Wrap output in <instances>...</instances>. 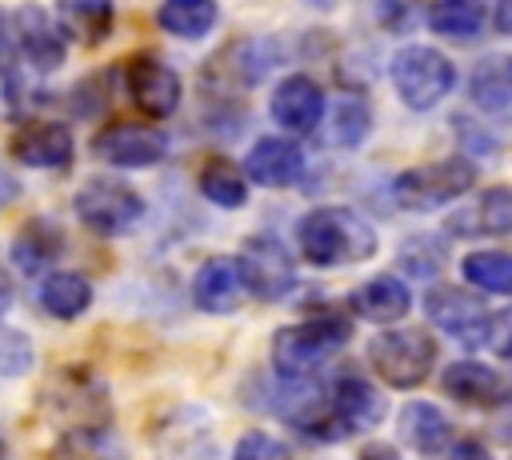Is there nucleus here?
Segmentation results:
<instances>
[{"mask_svg": "<svg viewBox=\"0 0 512 460\" xmlns=\"http://www.w3.org/2000/svg\"><path fill=\"white\" fill-rule=\"evenodd\" d=\"M300 172H304V148L296 140H284V136L256 140L248 160H244V176L252 184H264V188H288L300 180Z\"/></svg>", "mask_w": 512, "mask_h": 460, "instance_id": "17", "label": "nucleus"}, {"mask_svg": "<svg viewBox=\"0 0 512 460\" xmlns=\"http://www.w3.org/2000/svg\"><path fill=\"white\" fill-rule=\"evenodd\" d=\"M468 4H484V0H468Z\"/></svg>", "mask_w": 512, "mask_h": 460, "instance_id": "44", "label": "nucleus"}, {"mask_svg": "<svg viewBox=\"0 0 512 460\" xmlns=\"http://www.w3.org/2000/svg\"><path fill=\"white\" fill-rule=\"evenodd\" d=\"M200 192H204L212 204H220V208H240V204L248 200V180H244V172H240L232 160L212 156V160L200 168Z\"/></svg>", "mask_w": 512, "mask_h": 460, "instance_id": "30", "label": "nucleus"}, {"mask_svg": "<svg viewBox=\"0 0 512 460\" xmlns=\"http://www.w3.org/2000/svg\"><path fill=\"white\" fill-rule=\"evenodd\" d=\"M240 296H244V280H240L236 256H212V260H204L196 268V276H192V304L200 312H212V316L236 312Z\"/></svg>", "mask_w": 512, "mask_h": 460, "instance_id": "18", "label": "nucleus"}, {"mask_svg": "<svg viewBox=\"0 0 512 460\" xmlns=\"http://www.w3.org/2000/svg\"><path fill=\"white\" fill-rule=\"evenodd\" d=\"M92 152L104 164H116V168H152V164H160L168 156V136L160 128H152V124L116 120V124L96 132Z\"/></svg>", "mask_w": 512, "mask_h": 460, "instance_id": "9", "label": "nucleus"}, {"mask_svg": "<svg viewBox=\"0 0 512 460\" xmlns=\"http://www.w3.org/2000/svg\"><path fill=\"white\" fill-rule=\"evenodd\" d=\"M220 20V8L216 0H164L156 8V24L168 32V36H180V40H200L216 28Z\"/></svg>", "mask_w": 512, "mask_h": 460, "instance_id": "26", "label": "nucleus"}, {"mask_svg": "<svg viewBox=\"0 0 512 460\" xmlns=\"http://www.w3.org/2000/svg\"><path fill=\"white\" fill-rule=\"evenodd\" d=\"M44 412L64 428H104L112 424L108 412V392L88 368H64L48 388H44Z\"/></svg>", "mask_w": 512, "mask_h": 460, "instance_id": "6", "label": "nucleus"}, {"mask_svg": "<svg viewBox=\"0 0 512 460\" xmlns=\"http://www.w3.org/2000/svg\"><path fill=\"white\" fill-rule=\"evenodd\" d=\"M72 208H76L80 224L96 236H124L144 220V196L136 188H128L124 180H108V176L84 180Z\"/></svg>", "mask_w": 512, "mask_h": 460, "instance_id": "5", "label": "nucleus"}, {"mask_svg": "<svg viewBox=\"0 0 512 460\" xmlns=\"http://www.w3.org/2000/svg\"><path fill=\"white\" fill-rule=\"evenodd\" d=\"M328 408H332V420H336L340 436L368 432V428H376L384 420V396L356 372H344L328 388Z\"/></svg>", "mask_w": 512, "mask_h": 460, "instance_id": "13", "label": "nucleus"}, {"mask_svg": "<svg viewBox=\"0 0 512 460\" xmlns=\"http://www.w3.org/2000/svg\"><path fill=\"white\" fill-rule=\"evenodd\" d=\"M360 460H404L396 444H364L360 448Z\"/></svg>", "mask_w": 512, "mask_h": 460, "instance_id": "39", "label": "nucleus"}, {"mask_svg": "<svg viewBox=\"0 0 512 460\" xmlns=\"http://www.w3.org/2000/svg\"><path fill=\"white\" fill-rule=\"evenodd\" d=\"M424 312H428V320H432L440 332H448L452 340H460V344H468V348L488 344V324H492V316H488V308H484L480 296H472V292H464V288H432V292L424 296Z\"/></svg>", "mask_w": 512, "mask_h": 460, "instance_id": "10", "label": "nucleus"}, {"mask_svg": "<svg viewBox=\"0 0 512 460\" xmlns=\"http://www.w3.org/2000/svg\"><path fill=\"white\" fill-rule=\"evenodd\" d=\"M4 456H8V448H4V436H0V460H4Z\"/></svg>", "mask_w": 512, "mask_h": 460, "instance_id": "43", "label": "nucleus"}, {"mask_svg": "<svg viewBox=\"0 0 512 460\" xmlns=\"http://www.w3.org/2000/svg\"><path fill=\"white\" fill-rule=\"evenodd\" d=\"M392 84H396V96L412 108V112H424L432 104H440L452 84H456V64L428 48V44H408L396 52L392 60Z\"/></svg>", "mask_w": 512, "mask_h": 460, "instance_id": "4", "label": "nucleus"}, {"mask_svg": "<svg viewBox=\"0 0 512 460\" xmlns=\"http://www.w3.org/2000/svg\"><path fill=\"white\" fill-rule=\"evenodd\" d=\"M92 296H96L92 280L80 272H48L40 280V292H36L40 308L56 320H80L92 308Z\"/></svg>", "mask_w": 512, "mask_h": 460, "instance_id": "24", "label": "nucleus"}, {"mask_svg": "<svg viewBox=\"0 0 512 460\" xmlns=\"http://www.w3.org/2000/svg\"><path fill=\"white\" fill-rule=\"evenodd\" d=\"M60 252H64V236H60V228H56L52 220H44V216L28 220V224L16 232V240H12V264H16L20 276H44V272L60 260Z\"/></svg>", "mask_w": 512, "mask_h": 460, "instance_id": "22", "label": "nucleus"}, {"mask_svg": "<svg viewBox=\"0 0 512 460\" xmlns=\"http://www.w3.org/2000/svg\"><path fill=\"white\" fill-rule=\"evenodd\" d=\"M452 460H492V452L480 440H460L452 444Z\"/></svg>", "mask_w": 512, "mask_h": 460, "instance_id": "38", "label": "nucleus"}, {"mask_svg": "<svg viewBox=\"0 0 512 460\" xmlns=\"http://www.w3.org/2000/svg\"><path fill=\"white\" fill-rule=\"evenodd\" d=\"M12 308V280L0 272V320H4V312Z\"/></svg>", "mask_w": 512, "mask_h": 460, "instance_id": "42", "label": "nucleus"}, {"mask_svg": "<svg viewBox=\"0 0 512 460\" xmlns=\"http://www.w3.org/2000/svg\"><path fill=\"white\" fill-rule=\"evenodd\" d=\"M52 460H128V448H124V440L116 436L112 424L76 428V432L60 436V444L52 448Z\"/></svg>", "mask_w": 512, "mask_h": 460, "instance_id": "28", "label": "nucleus"}, {"mask_svg": "<svg viewBox=\"0 0 512 460\" xmlns=\"http://www.w3.org/2000/svg\"><path fill=\"white\" fill-rule=\"evenodd\" d=\"M348 308L368 324H396L412 308V292L400 276H372L348 292Z\"/></svg>", "mask_w": 512, "mask_h": 460, "instance_id": "20", "label": "nucleus"}, {"mask_svg": "<svg viewBox=\"0 0 512 460\" xmlns=\"http://www.w3.org/2000/svg\"><path fill=\"white\" fill-rule=\"evenodd\" d=\"M348 340H352V320L344 312H316L308 320L272 332V368L280 372V380L312 376Z\"/></svg>", "mask_w": 512, "mask_h": 460, "instance_id": "2", "label": "nucleus"}, {"mask_svg": "<svg viewBox=\"0 0 512 460\" xmlns=\"http://www.w3.org/2000/svg\"><path fill=\"white\" fill-rule=\"evenodd\" d=\"M16 196H20V184H16V180H12V172L0 164V208H4V204H12Z\"/></svg>", "mask_w": 512, "mask_h": 460, "instance_id": "40", "label": "nucleus"}, {"mask_svg": "<svg viewBox=\"0 0 512 460\" xmlns=\"http://www.w3.org/2000/svg\"><path fill=\"white\" fill-rule=\"evenodd\" d=\"M372 128V116H368V104L360 96H340L336 108H332V140L340 148H360L364 136Z\"/></svg>", "mask_w": 512, "mask_h": 460, "instance_id": "32", "label": "nucleus"}, {"mask_svg": "<svg viewBox=\"0 0 512 460\" xmlns=\"http://www.w3.org/2000/svg\"><path fill=\"white\" fill-rule=\"evenodd\" d=\"M268 112L272 120L292 132V136H304L320 124L324 116V92L312 76H284L276 88H272V100H268Z\"/></svg>", "mask_w": 512, "mask_h": 460, "instance_id": "15", "label": "nucleus"}, {"mask_svg": "<svg viewBox=\"0 0 512 460\" xmlns=\"http://www.w3.org/2000/svg\"><path fill=\"white\" fill-rule=\"evenodd\" d=\"M232 460H292V448L268 432H244L232 448Z\"/></svg>", "mask_w": 512, "mask_h": 460, "instance_id": "35", "label": "nucleus"}, {"mask_svg": "<svg viewBox=\"0 0 512 460\" xmlns=\"http://www.w3.org/2000/svg\"><path fill=\"white\" fill-rule=\"evenodd\" d=\"M440 388L444 396H452L456 404H468V408H496L508 400V384L500 372H492L488 364L480 360H456L440 372Z\"/></svg>", "mask_w": 512, "mask_h": 460, "instance_id": "19", "label": "nucleus"}, {"mask_svg": "<svg viewBox=\"0 0 512 460\" xmlns=\"http://www.w3.org/2000/svg\"><path fill=\"white\" fill-rule=\"evenodd\" d=\"M296 244L308 264L336 268V264H360L376 252L372 224L352 208H312L296 224Z\"/></svg>", "mask_w": 512, "mask_h": 460, "instance_id": "1", "label": "nucleus"}, {"mask_svg": "<svg viewBox=\"0 0 512 460\" xmlns=\"http://www.w3.org/2000/svg\"><path fill=\"white\" fill-rule=\"evenodd\" d=\"M508 76H512V60H508Z\"/></svg>", "mask_w": 512, "mask_h": 460, "instance_id": "45", "label": "nucleus"}, {"mask_svg": "<svg viewBox=\"0 0 512 460\" xmlns=\"http://www.w3.org/2000/svg\"><path fill=\"white\" fill-rule=\"evenodd\" d=\"M400 268L412 272V276H436L444 268V244L440 240H428V236H412L404 248H400Z\"/></svg>", "mask_w": 512, "mask_h": 460, "instance_id": "33", "label": "nucleus"}, {"mask_svg": "<svg viewBox=\"0 0 512 460\" xmlns=\"http://www.w3.org/2000/svg\"><path fill=\"white\" fill-rule=\"evenodd\" d=\"M276 412L304 436L312 440H344L336 432V420H332V408H328V388L312 376H296V380H284L280 392H276Z\"/></svg>", "mask_w": 512, "mask_h": 460, "instance_id": "11", "label": "nucleus"}, {"mask_svg": "<svg viewBox=\"0 0 512 460\" xmlns=\"http://www.w3.org/2000/svg\"><path fill=\"white\" fill-rule=\"evenodd\" d=\"M496 28L500 32H512V0H500L496 4Z\"/></svg>", "mask_w": 512, "mask_h": 460, "instance_id": "41", "label": "nucleus"}, {"mask_svg": "<svg viewBox=\"0 0 512 460\" xmlns=\"http://www.w3.org/2000/svg\"><path fill=\"white\" fill-rule=\"evenodd\" d=\"M128 96L144 116H172L180 104V76L160 56H136L128 64Z\"/></svg>", "mask_w": 512, "mask_h": 460, "instance_id": "14", "label": "nucleus"}, {"mask_svg": "<svg viewBox=\"0 0 512 460\" xmlns=\"http://www.w3.org/2000/svg\"><path fill=\"white\" fill-rule=\"evenodd\" d=\"M428 24L444 36H476L484 28V4H468V0H436L428 12Z\"/></svg>", "mask_w": 512, "mask_h": 460, "instance_id": "31", "label": "nucleus"}, {"mask_svg": "<svg viewBox=\"0 0 512 460\" xmlns=\"http://www.w3.org/2000/svg\"><path fill=\"white\" fill-rule=\"evenodd\" d=\"M236 264H240L244 288H248L252 296H260V300H280V296H288L292 284H296L292 256H288V248H284L280 240H272V236H248L244 248H240V256H236Z\"/></svg>", "mask_w": 512, "mask_h": 460, "instance_id": "8", "label": "nucleus"}, {"mask_svg": "<svg viewBox=\"0 0 512 460\" xmlns=\"http://www.w3.org/2000/svg\"><path fill=\"white\" fill-rule=\"evenodd\" d=\"M448 232L456 236H508L512 232V188H484L468 208L448 216Z\"/></svg>", "mask_w": 512, "mask_h": 460, "instance_id": "21", "label": "nucleus"}, {"mask_svg": "<svg viewBox=\"0 0 512 460\" xmlns=\"http://www.w3.org/2000/svg\"><path fill=\"white\" fill-rule=\"evenodd\" d=\"M56 24L68 36L96 44L112 32V0H56Z\"/></svg>", "mask_w": 512, "mask_h": 460, "instance_id": "27", "label": "nucleus"}, {"mask_svg": "<svg viewBox=\"0 0 512 460\" xmlns=\"http://www.w3.org/2000/svg\"><path fill=\"white\" fill-rule=\"evenodd\" d=\"M16 56H20V48H16V32H12V20H8V12H0V72H4V76H12V68H16Z\"/></svg>", "mask_w": 512, "mask_h": 460, "instance_id": "37", "label": "nucleus"}, {"mask_svg": "<svg viewBox=\"0 0 512 460\" xmlns=\"http://www.w3.org/2000/svg\"><path fill=\"white\" fill-rule=\"evenodd\" d=\"M12 32H16V48L20 56L36 68V72H56L64 64V32L56 24V16H48V8L40 4H20L12 16Z\"/></svg>", "mask_w": 512, "mask_h": 460, "instance_id": "12", "label": "nucleus"}, {"mask_svg": "<svg viewBox=\"0 0 512 460\" xmlns=\"http://www.w3.org/2000/svg\"><path fill=\"white\" fill-rule=\"evenodd\" d=\"M460 272L472 288H480L488 296H512V252H500V248L472 252V256H464Z\"/></svg>", "mask_w": 512, "mask_h": 460, "instance_id": "29", "label": "nucleus"}, {"mask_svg": "<svg viewBox=\"0 0 512 460\" xmlns=\"http://www.w3.org/2000/svg\"><path fill=\"white\" fill-rule=\"evenodd\" d=\"M32 360H36L32 340L20 328H4L0 324V376H24L32 368Z\"/></svg>", "mask_w": 512, "mask_h": 460, "instance_id": "34", "label": "nucleus"}, {"mask_svg": "<svg viewBox=\"0 0 512 460\" xmlns=\"http://www.w3.org/2000/svg\"><path fill=\"white\" fill-rule=\"evenodd\" d=\"M476 180V164L464 160V156H444L436 164H420V168H408L396 176L392 184V196L408 208H436V204H448L456 196H464Z\"/></svg>", "mask_w": 512, "mask_h": 460, "instance_id": "7", "label": "nucleus"}, {"mask_svg": "<svg viewBox=\"0 0 512 460\" xmlns=\"http://www.w3.org/2000/svg\"><path fill=\"white\" fill-rule=\"evenodd\" d=\"M488 344L496 348V356L512 360V308H504V312L488 324Z\"/></svg>", "mask_w": 512, "mask_h": 460, "instance_id": "36", "label": "nucleus"}, {"mask_svg": "<svg viewBox=\"0 0 512 460\" xmlns=\"http://www.w3.org/2000/svg\"><path fill=\"white\" fill-rule=\"evenodd\" d=\"M468 96L488 116L512 120V76H508V60H484V64H476V72L468 76Z\"/></svg>", "mask_w": 512, "mask_h": 460, "instance_id": "25", "label": "nucleus"}, {"mask_svg": "<svg viewBox=\"0 0 512 460\" xmlns=\"http://www.w3.org/2000/svg\"><path fill=\"white\" fill-rule=\"evenodd\" d=\"M72 132L60 120H28L12 132V156L28 168H64L72 160Z\"/></svg>", "mask_w": 512, "mask_h": 460, "instance_id": "16", "label": "nucleus"}, {"mask_svg": "<svg viewBox=\"0 0 512 460\" xmlns=\"http://www.w3.org/2000/svg\"><path fill=\"white\" fill-rule=\"evenodd\" d=\"M396 432H400V440H404L408 448H416V452H424V456L444 452L448 440H452L448 416H444L436 404H428V400L404 404V408H400V420H396Z\"/></svg>", "mask_w": 512, "mask_h": 460, "instance_id": "23", "label": "nucleus"}, {"mask_svg": "<svg viewBox=\"0 0 512 460\" xmlns=\"http://www.w3.org/2000/svg\"><path fill=\"white\" fill-rule=\"evenodd\" d=\"M436 340L424 328H392L368 340V364L388 388H420L436 364Z\"/></svg>", "mask_w": 512, "mask_h": 460, "instance_id": "3", "label": "nucleus"}]
</instances>
